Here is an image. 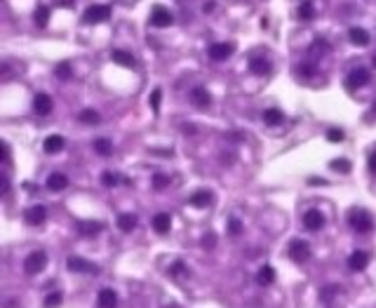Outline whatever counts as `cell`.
Here are the masks:
<instances>
[{
    "label": "cell",
    "mask_w": 376,
    "mask_h": 308,
    "mask_svg": "<svg viewBox=\"0 0 376 308\" xmlns=\"http://www.w3.org/2000/svg\"><path fill=\"white\" fill-rule=\"evenodd\" d=\"M160 99H162V92L160 90H153L150 92V108H153V113H160Z\"/></svg>",
    "instance_id": "cell-34"
},
{
    "label": "cell",
    "mask_w": 376,
    "mask_h": 308,
    "mask_svg": "<svg viewBox=\"0 0 376 308\" xmlns=\"http://www.w3.org/2000/svg\"><path fill=\"white\" fill-rule=\"evenodd\" d=\"M369 71L367 69H353L350 73H348V78H346V85H348V90H358V87H365L367 82H369Z\"/></svg>",
    "instance_id": "cell-7"
},
{
    "label": "cell",
    "mask_w": 376,
    "mask_h": 308,
    "mask_svg": "<svg viewBox=\"0 0 376 308\" xmlns=\"http://www.w3.org/2000/svg\"><path fill=\"white\" fill-rule=\"evenodd\" d=\"M153 186H156L158 191H162V188H167V186H169V177H165V174H156V177H153Z\"/></svg>",
    "instance_id": "cell-38"
},
{
    "label": "cell",
    "mask_w": 376,
    "mask_h": 308,
    "mask_svg": "<svg viewBox=\"0 0 376 308\" xmlns=\"http://www.w3.org/2000/svg\"><path fill=\"white\" fill-rule=\"evenodd\" d=\"M233 42H214V45L209 47V59H214V61H226V59L233 54Z\"/></svg>",
    "instance_id": "cell-9"
},
{
    "label": "cell",
    "mask_w": 376,
    "mask_h": 308,
    "mask_svg": "<svg viewBox=\"0 0 376 308\" xmlns=\"http://www.w3.org/2000/svg\"><path fill=\"white\" fill-rule=\"evenodd\" d=\"M299 76H303V78H313L315 76V66L313 64H299Z\"/></svg>",
    "instance_id": "cell-39"
},
{
    "label": "cell",
    "mask_w": 376,
    "mask_h": 308,
    "mask_svg": "<svg viewBox=\"0 0 376 308\" xmlns=\"http://www.w3.org/2000/svg\"><path fill=\"white\" fill-rule=\"evenodd\" d=\"M94 151H97L99 156L108 158L110 153H113V144H110L108 139H94Z\"/></svg>",
    "instance_id": "cell-29"
},
{
    "label": "cell",
    "mask_w": 376,
    "mask_h": 308,
    "mask_svg": "<svg viewBox=\"0 0 376 308\" xmlns=\"http://www.w3.org/2000/svg\"><path fill=\"white\" fill-rule=\"evenodd\" d=\"M191 104L195 106V108H207V106L212 104V94H209L205 87L197 85V87L191 90Z\"/></svg>",
    "instance_id": "cell-13"
},
{
    "label": "cell",
    "mask_w": 376,
    "mask_h": 308,
    "mask_svg": "<svg viewBox=\"0 0 376 308\" xmlns=\"http://www.w3.org/2000/svg\"><path fill=\"white\" fill-rule=\"evenodd\" d=\"M99 308H116L118 306V294L113 290H101L97 297Z\"/></svg>",
    "instance_id": "cell-20"
},
{
    "label": "cell",
    "mask_w": 376,
    "mask_h": 308,
    "mask_svg": "<svg viewBox=\"0 0 376 308\" xmlns=\"http://www.w3.org/2000/svg\"><path fill=\"white\" fill-rule=\"evenodd\" d=\"M150 226H153V231H156L158 235H165V233H169V228H172V216H169L167 212H160V214L153 216Z\"/></svg>",
    "instance_id": "cell-15"
},
{
    "label": "cell",
    "mask_w": 376,
    "mask_h": 308,
    "mask_svg": "<svg viewBox=\"0 0 376 308\" xmlns=\"http://www.w3.org/2000/svg\"><path fill=\"white\" fill-rule=\"evenodd\" d=\"M61 301H64L61 292H52V294H47L45 297V308H59L61 306Z\"/></svg>",
    "instance_id": "cell-31"
},
{
    "label": "cell",
    "mask_w": 376,
    "mask_h": 308,
    "mask_svg": "<svg viewBox=\"0 0 376 308\" xmlns=\"http://www.w3.org/2000/svg\"><path fill=\"white\" fill-rule=\"evenodd\" d=\"M108 17H110V7L108 5H90L85 10V14H82V19H85L87 24H101Z\"/></svg>",
    "instance_id": "cell-3"
},
{
    "label": "cell",
    "mask_w": 376,
    "mask_h": 308,
    "mask_svg": "<svg viewBox=\"0 0 376 308\" xmlns=\"http://www.w3.org/2000/svg\"><path fill=\"white\" fill-rule=\"evenodd\" d=\"M313 17H315V7H313L311 0H303L299 5V19L301 21H311Z\"/></svg>",
    "instance_id": "cell-28"
},
{
    "label": "cell",
    "mask_w": 376,
    "mask_h": 308,
    "mask_svg": "<svg viewBox=\"0 0 376 308\" xmlns=\"http://www.w3.org/2000/svg\"><path fill=\"white\" fill-rule=\"evenodd\" d=\"M318 184H320V186H324L327 181H324V179H311V186H318Z\"/></svg>",
    "instance_id": "cell-45"
},
{
    "label": "cell",
    "mask_w": 376,
    "mask_h": 308,
    "mask_svg": "<svg viewBox=\"0 0 376 308\" xmlns=\"http://www.w3.org/2000/svg\"><path fill=\"white\" fill-rule=\"evenodd\" d=\"M282 120H284V116H282V111H280V108H266V111H263V122L271 125V127L282 125Z\"/></svg>",
    "instance_id": "cell-23"
},
{
    "label": "cell",
    "mask_w": 376,
    "mask_h": 308,
    "mask_svg": "<svg viewBox=\"0 0 376 308\" xmlns=\"http://www.w3.org/2000/svg\"><path fill=\"white\" fill-rule=\"evenodd\" d=\"M172 21H174V17L167 7H162V5L153 7V12H150V24H153L156 29H167V26H172Z\"/></svg>",
    "instance_id": "cell-5"
},
{
    "label": "cell",
    "mask_w": 376,
    "mask_h": 308,
    "mask_svg": "<svg viewBox=\"0 0 376 308\" xmlns=\"http://www.w3.org/2000/svg\"><path fill=\"white\" fill-rule=\"evenodd\" d=\"M228 231H231V235H240L242 233V224L237 219H231V224H228Z\"/></svg>",
    "instance_id": "cell-40"
},
{
    "label": "cell",
    "mask_w": 376,
    "mask_h": 308,
    "mask_svg": "<svg viewBox=\"0 0 376 308\" xmlns=\"http://www.w3.org/2000/svg\"><path fill=\"white\" fill-rule=\"evenodd\" d=\"M348 224L358 233H369L374 228V221H371L369 212H365V209H350L348 212Z\"/></svg>",
    "instance_id": "cell-1"
},
{
    "label": "cell",
    "mask_w": 376,
    "mask_h": 308,
    "mask_svg": "<svg viewBox=\"0 0 376 308\" xmlns=\"http://www.w3.org/2000/svg\"><path fill=\"white\" fill-rule=\"evenodd\" d=\"M303 226H306V231H320L324 226V214L320 209H308L303 214Z\"/></svg>",
    "instance_id": "cell-10"
},
{
    "label": "cell",
    "mask_w": 376,
    "mask_h": 308,
    "mask_svg": "<svg viewBox=\"0 0 376 308\" xmlns=\"http://www.w3.org/2000/svg\"><path fill=\"white\" fill-rule=\"evenodd\" d=\"M24 219H26V224H31V226H40L47 219V209L42 207V205H33V207H29L24 212Z\"/></svg>",
    "instance_id": "cell-8"
},
{
    "label": "cell",
    "mask_w": 376,
    "mask_h": 308,
    "mask_svg": "<svg viewBox=\"0 0 376 308\" xmlns=\"http://www.w3.org/2000/svg\"><path fill=\"white\" fill-rule=\"evenodd\" d=\"M343 137H346V134H343V129H336V127H331L329 132H327V139H329L331 144H339V141H343Z\"/></svg>",
    "instance_id": "cell-37"
},
{
    "label": "cell",
    "mask_w": 376,
    "mask_h": 308,
    "mask_svg": "<svg viewBox=\"0 0 376 308\" xmlns=\"http://www.w3.org/2000/svg\"><path fill=\"white\" fill-rule=\"evenodd\" d=\"M212 200H214V195H212L209 191H195L191 198H188V205H193V207H197V209H203V207H209Z\"/></svg>",
    "instance_id": "cell-18"
},
{
    "label": "cell",
    "mask_w": 376,
    "mask_h": 308,
    "mask_svg": "<svg viewBox=\"0 0 376 308\" xmlns=\"http://www.w3.org/2000/svg\"><path fill=\"white\" fill-rule=\"evenodd\" d=\"M7 193H10V179L3 174L0 177V195H7Z\"/></svg>",
    "instance_id": "cell-41"
},
{
    "label": "cell",
    "mask_w": 376,
    "mask_h": 308,
    "mask_svg": "<svg viewBox=\"0 0 376 308\" xmlns=\"http://www.w3.org/2000/svg\"><path fill=\"white\" fill-rule=\"evenodd\" d=\"M54 76L57 78H61V80H69L71 76H73V71H71V64L69 61H61V64L54 69Z\"/></svg>",
    "instance_id": "cell-30"
},
{
    "label": "cell",
    "mask_w": 376,
    "mask_h": 308,
    "mask_svg": "<svg viewBox=\"0 0 376 308\" xmlns=\"http://www.w3.org/2000/svg\"><path fill=\"white\" fill-rule=\"evenodd\" d=\"M203 10H205V12H212V10H214V3H205Z\"/></svg>",
    "instance_id": "cell-46"
},
{
    "label": "cell",
    "mask_w": 376,
    "mask_h": 308,
    "mask_svg": "<svg viewBox=\"0 0 376 308\" xmlns=\"http://www.w3.org/2000/svg\"><path fill=\"white\" fill-rule=\"evenodd\" d=\"M45 266H47V254L42 250L31 252V254L24 259V271H26V275H38L40 271H45Z\"/></svg>",
    "instance_id": "cell-2"
},
{
    "label": "cell",
    "mask_w": 376,
    "mask_h": 308,
    "mask_svg": "<svg viewBox=\"0 0 376 308\" xmlns=\"http://www.w3.org/2000/svg\"><path fill=\"white\" fill-rule=\"evenodd\" d=\"M374 66H376V57H374Z\"/></svg>",
    "instance_id": "cell-47"
},
{
    "label": "cell",
    "mask_w": 376,
    "mask_h": 308,
    "mask_svg": "<svg viewBox=\"0 0 376 308\" xmlns=\"http://www.w3.org/2000/svg\"><path fill=\"white\" fill-rule=\"evenodd\" d=\"M273 280H275V268L273 266H263L259 273H256V282H259V285H271Z\"/></svg>",
    "instance_id": "cell-27"
},
{
    "label": "cell",
    "mask_w": 376,
    "mask_h": 308,
    "mask_svg": "<svg viewBox=\"0 0 376 308\" xmlns=\"http://www.w3.org/2000/svg\"><path fill=\"white\" fill-rule=\"evenodd\" d=\"M118 179H120V177L118 174H113V172H104V174H101V184H104V186H118Z\"/></svg>",
    "instance_id": "cell-36"
},
{
    "label": "cell",
    "mask_w": 376,
    "mask_h": 308,
    "mask_svg": "<svg viewBox=\"0 0 376 308\" xmlns=\"http://www.w3.org/2000/svg\"><path fill=\"white\" fill-rule=\"evenodd\" d=\"M339 292H341V287L339 285H327L322 292H320V299H322V301H329L331 294H339Z\"/></svg>",
    "instance_id": "cell-35"
},
{
    "label": "cell",
    "mask_w": 376,
    "mask_h": 308,
    "mask_svg": "<svg viewBox=\"0 0 376 308\" xmlns=\"http://www.w3.org/2000/svg\"><path fill=\"white\" fill-rule=\"evenodd\" d=\"M33 19H35V24H38V29H45L47 24H50V7L38 5V7H35Z\"/></svg>",
    "instance_id": "cell-25"
},
{
    "label": "cell",
    "mask_w": 376,
    "mask_h": 308,
    "mask_svg": "<svg viewBox=\"0 0 376 308\" xmlns=\"http://www.w3.org/2000/svg\"><path fill=\"white\" fill-rule=\"evenodd\" d=\"M75 231L80 233V235H85V238H94L97 233L104 231V224H101V221H78V224H75Z\"/></svg>",
    "instance_id": "cell-12"
},
{
    "label": "cell",
    "mask_w": 376,
    "mask_h": 308,
    "mask_svg": "<svg viewBox=\"0 0 376 308\" xmlns=\"http://www.w3.org/2000/svg\"><path fill=\"white\" fill-rule=\"evenodd\" d=\"M334 172H341V174H348L350 172V163H348L346 158H339V160H331V165H329Z\"/></svg>",
    "instance_id": "cell-32"
},
{
    "label": "cell",
    "mask_w": 376,
    "mask_h": 308,
    "mask_svg": "<svg viewBox=\"0 0 376 308\" xmlns=\"http://www.w3.org/2000/svg\"><path fill=\"white\" fill-rule=\"evenodd\" d=\"M78 120H80L82 125H99V120H101V118H99V113L94 108H85V111H80V113H78Z\"/></svg>",
    "instance_id": "cell-26"
},
{
    "label": "cell",
    "mask_w": 376,
    "mask_h": 308,
    "mask_svg": "<svg viewBox=\"0 0 376 308\" xmlns=\"http://www.w3.org/2000/svg\"><path fill=\"white\" fill-rule=\"evenodd\" d=\"M369 172L371 174H376V151L369 156Z\"/></svg>",
    "instance_id": "cell-44"
},
{
    "label": "cell",
    "mask_w": 376,
    "mask_h": 308,
    "mask_svg": "<svg viewBox=\"0 0 376 308\" xmlns=\"http://www.w3.org/2000/svg\"><path fill=\"white\" fill-rule=\"evenodd\" d=\"M203 247H214V235H212V233H207L203 238Z\"/></svg>",
    "instance_id": "cell-43"
},
{
    "label": "cell",
    "mask_w": 376,
    "mask_h": 308,
    "mask_svg": "<svg viewBox=\"0 0 376 308\" xmlns=\"http://www.w3.org/2000/svg\"><path fill=\"white\" fill-rule=\"evenodd\" d=\"M348 38H350L353 45H360V47L369 45V33H367L365 29H350L348 31Z\"/></svg>",
    "instance_id": "cell-22"
},
{
    "label": "cell",
    "mask_w": 376,
    "mask_h": 308,
    "mask_svg": "<svg viewBox=\"0 0 376 308\" xmlns=\"http://www.w3.org/2000/svg\"><path fill=\"white\" fill-rule=\"evenodd\" d=\"M52 108H54V104H52V97L50 94H35L33 97V111L38 113V116H50L52 113Z\"/></svg>",
    "instance_id": "cell-11"
},
{
    "label": "cell",
    "mask_w": 376,
    "mask_h": 308,
    "mask_svg": "<svg viewBox=\"0 0 376 308\" xmlns=\"http://www.w3.org/2000/svg\"><path fill=\"white\" fill-rule=\"evenodd\" d=\"M66 186H69V177L61 174V172H52V174L47 177V188H50L52 193L64 191Z\"/></svg>",
    "instance_id": "cell-16"
},
{
    "label": "cell",
    "mask_w": 376,
    "mask_h": 308,
    "mask_svg": "<svg viewBox=\"0 0 376 308\" xmlns=\"http://www.w3.org/2000/svg\"><path fill=\"white\" fill-rule=\"evenodd\" d=\"M110 59L120 66H127V69H134V66H137V59L129 52H125V50H113V52H110Z\"/></svg>",
    "instance_id": "cell-21"
},
{
    "label": "cell",
    "mask_w": 376,
    "mask_h": 308,
    "mask_svg": "<svg viewBox=\"0 0 376 308\" xmlns=\"http://www.w3.org/2000/svg\"><path fill=\"white\" fill-rule=\"evenodd\" d=\"M311 50H313V52H318V54H327V52H329V42L322 40V38H318V40H313Z\"/></svg>",
    "instance_id": "cell-33"
},
{
    "label": "cell",
    "mask_w": 376,
    "mask_h": 308,
    "mask_svg": "<svg viewBox=\"0 0 376 308\" xmlns=\"http://www.w3.org/2000/svg\"><path fill=\"white\" fill-rule=\"evenodd\" d=\"M118 228L122 233H132L137 228V216L134 214H120L118 216Z\"/></svg>",
    "instance_id": "cell-24"
},
{
    "label": "cell",
    "mask_w": 376,
    "mask_h": 308,
    "mask_svg": "<svg viewBox=\"0 0 376 308\" xmlns=\"http://www.w3.org/2000/svg\"><path fill=\"white\" fill-rule=\"evenodd\" d=\"M290 259H294L296 263H303L311 259V245L306 240H292L290 243Z\"/></svg>",
    "instance_id": "cell-4"
},
{
    "label": "cell",
    "mask_w": 376,
    "mask_h": 308,
    "mask_svg": "<svg viewBox=\"0 0 376 308\" xmlns=\"http://www.w3.org/2000/svg\"><path fill=\"white\" fill-rule=\"evenodd\" d=\"M249 71L254 73V76H268L271 73V61L263 57H252L249 61Z\"/></svg>",
    "instance_id": "cell-19"
},
{
    "label": "cell",
    "mask_w": 376,
    "mask_h": 308,
    "mask_svg": "<svg viewBox=\"0 0 376 308\" xmlns=\"http://www.w3.org/2000/svg\"><path fill=\"white\" fill-rule=\"evenodd\" d=\"M64 137L61 134H50L45 141H42V148H45V153H50V156H54V153H59L61 148H64Z\"/></svg>",
    "instance_id": "cell-17"
},
{
    "label": "cell",
    "mask_w": 376,
    "mask_h": 308,
    "mask_svg": "<svg viewBox=\"0 0 376 308\" xmlns=\"http://www.w3.org/2000/svg\"><path fill=\"white\" fill-rule=\"evenodd\" d=\"M0 156H3V163H10V146L5 141L0 144Z\"/></svg>",
    "instance_id": "cell-42"
},
{
    "label": "cell",
    "mask_w": 376,
    "mask_h": 308,
    "mask_svg": "<svg viewBox=\"0 0 376 308\" xmlns=\"http://www.w3.org/2000/svg\"><path fill=\"white\" fill-rule=\"evenodd\" d=\"M367 263H369V254H367V252H362V250H355L353 254L348 256V268H350V271H355V273H358V271H365Z\"/></svg>",
    "instance_id": "cell-14"
},
{
    "label": "cell",
    "mask_w": 376,
    "mask_h": 308,
    "mask_svg": "<svg viewBox=\"0 0 376 308\" xmlns=\"http://www.w3.org/2000/svg\"><path fill=\"white\" fill-rule=\"evenodd\" d=\"M66 268L71 273H99V268L94 263H90L87 259H82V256H69L66 259Z\"/></svg>",
    "instance_id": "cell-6"
}]
</instances>
